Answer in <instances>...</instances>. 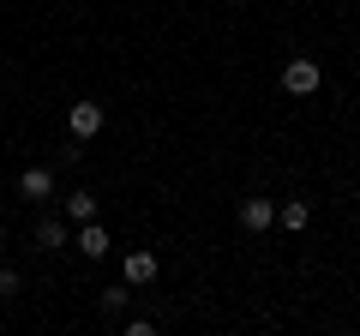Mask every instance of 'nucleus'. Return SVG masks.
Segmentation results:
<instances>
[{"mask_svg":"<svg viewBox=\"0 0 360 336\" xmlns=\"http://www.w3.org/2000/svg\"><path fill=\"white\" fill-rule=\"evenodd\" d=\"M120 330H127V336H150V330H156V318H127Z\"/></svg>","mask_w":360,"mask_h":336,"instance_id":"12","label":"nucleus"},{"mask_svg":"<svg viewBox=\"0 0 360 336\" xmlns=\"http://www.w3.org/2000/svg\"><path fill=\"white\" fill-rule=\"evenodd\" d=\"M13 295H25V283H18V271H0V300H13Z\"/></svg>","mask_w":360,"mask_h":336,"instance_id":"11","label":"nucleus"},{"mask_svg":"<svg viewBox=\"0 0 360 336\" xmlns=\"http://www.w3.org/2000/svg\"><path fill=\"white\" fill-rule=\"evenodd\" d=\"M18 198H30V205L54 198V168H25V174H18Z\"/></svg>","mask_w":360,"mask_h":336,"instance_id":"4","label":"nucleus"},{"mask_svg":"<svg viewBox=\"0 0 360 336\" xmlns=\"http://www.w3.org/2000/svg\"><path fill=\"white\" fill-rule=\"evenodd\" d=\"M276 222H283L288 234H300L312 222V205H307V198H288V205H276Z\"/></svg>","mask_w":360,"mask_h":336,"instance_id":"7","label":"nucleus"},{"mask_svg":"<svg viewBox=\"0 0 360 336\" xmlns=\"http://www.w3.org/2000/svg\"><path fill=\"white\" fill-rule=\"evenodd\" d=\"M127 306H132V283L127 288H103V312L108 318H127Z\"/></svg>","mask_w":360,"mask_h":336,"instance_id":"10","label":"nucleus"},{"mask_svg":"<svg viewBox=\"0 0 360 336\" xmlns=\"http://www.w3.org/2000/svg\"><path fill=\"white\" fill-rule=\"evenodd\" d=\"M0 252H6V222H0Z\"/></svg>","mask_w":360,"mask_h":336,"instance_id":"13","label":"nucleus"},{"mask_svg":"<svg viewBox=\"0 0 360 336\" xmlns=\"http://www.w3.org/2000/svg\"><path fill=\"white\" fill-rule=\"evenodd\" d=\"M66 217L72 222H96V193H66Z\"/></svg>","mask_w":360,"mask_h":336,"instance_id":"9","label":"nucleus"},{"mask_svg":"<svg viewBox=\"0 0 360 336\" xmlns=\"http://www.w3.org/2000/svg\"><path fill=\"white\" fill-rule=\"evenodd\" d=\"M240 228H246V234L276 228V205H270V198H240Z\"/></svg>","mask_w":360,"mask_h":336,"instance_id":"3","label":"nucleus"},{"mask_svg":"<svg viewBox=\"0 0 360 336\" xmlns=\"http://www.w3.org/2000/svg\"><path fill=\"white\" fill-rule=\"evenodd\" d=\"M78 252H84V259H108V228L103 222H84V228H78Z\"/></svg>","mask_w":360,"mask_h":336,"instance_id":"6","label":"nucleus"},{"mask_svg":"<svg viewBox=\"0 0 360 336\" xmlns=\"http://www.w3.org/2000/svg\"><path fill=\"white\" fill-rule=\"evenodd\" d=\"M319 84H324V72H319L312 54H295V60L283 66V91L288 96H319Z\"/></svg>","mask_w":360,"mask_h":336,"instance_id":"1","label":"nucleus"},{"mask_svg":"<svg viewBox=\"0 0 360 336\" xmlns=\"http://www.w3.org/2000/svg\"><path fill=\"white\" fill-rule=\"evenodd\" d=\"M103 120H108V108H103V103H72V108H66V132H72L78 144L96 138V132H103Z\"/></svg>","mask_w":360,"mask_h":336,"instance_id":"2","label":"nucleus"},{"mask_svg":"<svg viewBox=\"0 0 360 336\" xmlns=\"http://www.w3.org/2000/svg\"><path fill=\"white\" fill-rule=\"evenodd\" d=\"M127 283L132 288L156 283V252H144V246H139V252H127Z\"/></svg>","mask_w":360,"mask_h":336,"instance_id":"5","label":"nucleus"},{"mask_svg":"<svg viewBox=\"0 0 360 336\" xmlns=\"http://www.w3.org/2000/svg\"><path fill=\"white\" fill-rule=\"evenodd\" d=\"M66 240H72V234H66V222H54V217L37 222V246H42V252H60Z\"/></svg>","mask_w":360,"mask_h":336,"instance_id":"8","label":"nucleus"}]
</instances>
